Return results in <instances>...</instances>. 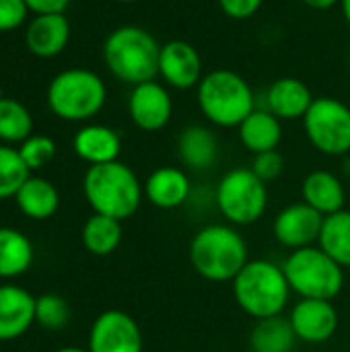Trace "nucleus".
I'll return each instance as SVG.
<instances>
[{
  "instance_id": "2eb2a0df",
  "label": "nucleus",
  "mask_w": 350,
  "mask_h": 352,
  "mask_svg": "<svg viewBox=\"0 0 350 352\" xmlns=\"http://www.w3.org/2000/svg\"><path fill=\"white\" fill-rule=\"evenodd\" d=\"M35 324V297L21 287H0V340H17Z\"/></svg>"
},
{
  "instance_id": "0eeeda50",
  "label": "nucleus",
  "mask_w": 350,
  "mask_h": 352,
  "mask_svg": "<svg viewBox=\"0 0 350 352\" xmlns=\"http://www.w3.org/2000/svg\"><path fill=\"white\" fill-rule=\"evenodd\" d=\"M283 272L291 291L301 299L334 301L344 287V268L320 245L291 252L283 264Z\"/></svg>"
},
{
  "instance_id": "f257e3e1",
  "label": "nucleus",
  "mask_w": 350,
  "mask_h": 352,
  "mask_svg": "<svg viewBox=\"0 0 350 352\" xmlns=\"http://www.w3.org/2000/svg\"><path fill=\"white\" fill-rule=\"evenodd\" d=\"M83 192L93 212L124 221L140 208L144 186L132 167L122 161H111L87 169Z\"/></svg>"
},
{
  "instance_id": "9b49d317",
  "label": "nucleus",
  "mask_w": 350,
  "mask_h": 352,
  "mask_svg": "<svg viewBox=\"0 0 350 352\" xmlns=\"http://www.w3.org/2000/svg\"><path fill=\"white\" fill-rule=\"evenodd\" d=\"M324 214H320L316 208H311L305 202H293L285 206L272 225V233L276 241L291 252L318 245L322 227H324Z\"/></svg>"
},
{
  "instance_id": "6ab92c4d",
  "label": "nucleus",
  "mask_w": 350,
  "mask_h": 352,
  "mask_svg": "<svg viewBox=\"0 0 350 352\" xmlns=\"http://www.w3.org/2000/svg\"><path fill=\"white\" fill-rule=\"evenodd\" d=\"M72 146L74 153L89 165H103V163L118 161L122 151V140L113 128L101 124H89L74 134Z\"/></svg>"
},
{
  "instance_id": "4468645a",
  "label": "nucleus",
  "mask_w": 350,
  "mask_h": 352,
  "mask_svg": "<svg viewBox=\"0 0 350 352\" xmlns=\"http://www.w3.org/2000/svg\"><path fill=\"white\" fill-rule=\"evenodd\" d=\"M289 322L301 342L324 344L338 330V311L332 305V301L301 299L293 307Z\"/></svg>"
},
{
  "instance_id": "39448f33",
  "label": "nucleus",
  "mask_w": 350,
  "mask_h": 352,
  "mask_svg": "<svg viewBox=\"0 0 350 352\" xmlns=\"http://www.w3.org/2000/svg\"><path fill=\"white\" fill-rule=\"evenodd\" d=\"M198 105L210 124L233 128L256 109V97L254 89L241 74L229 68H219L204 74L198 82Z\"/></svg>"
},
{
  "instance_id": "20e7f679",
  "label": "nucleus",
  "mask_w": 350,
  "mask_h": 352,
  "mask_svg": "<svg viewBox=\"0 0 350 352\" xmlns=\"http://www.w3.org/2000/svg\"><path fill=\"white\" fill-rule=\"evenodd\" d=\"M291 293L283 266L268 260H250L233 278V297L254 320L283 316Z\"/></svg>"
},
{
  "instance_id": "7ed1b4c3",
  "label": "nucleus",
  "mask_w": 350,
  "mask_h": 352,
  "mask_svg": "<svg viewBox=\"0 0 350 352\" xmlns=\"http://www.w3.org/2000/svg\"><path fill=\"white\" fill-rule=\"evenodd\" d=\"M161 45L151 31L138 25L113 29L103 43V60L107 70L126 85L155 80L159 74Z\"/></svg>"
},
{
  "instance_id": "f8f14e48",
  "label": "nucleus",
  "mask_w": 350,
  "mask_h": 352,
  "mask_svg": "<svg viewBox=\"0 0 350 352\" xmlns=\"http://www.w3.org/2000/svg\"><path fill=\"white\" fill-rule=\"evenodd\" d=\"M128 113L136 128L144 132H159L171 122L173 116L171 93L157 80L140 82L130 91Z\"/></svg>"
},
{
  "instance_id": "423d86ee",
  "label": "nucleus",
  "mask_w": 350,
  "mask_h": 352,
  "mask_svg": "<svg viewBox=\"0 0 350 352\" xmlns=\"http://www.w3.org/2000/svg\"><path fill=\"white\" fill-rule=\"evenodd\" d=\"M105 99V82L87 68L62 70L47 87V105L52 113L66 122H87L95 118L103 109Z\"/></svg>"
},
{
  "instance_id": "4be33fe9",
  "label": "nucleus",
  "mask_w": 350,
  "mask_h": 352,
  "mask_svg": "<svg viewBox=\"0 0 350 352\" xmlns=\"http://www.w3.org/2000/svg\"><path fill=\"white\" fill-rule=\"evenodd\" d=\"M281 122L283 120H278L268 109H254L237 126L241 144L254 155L276 151L283 140V124Z\"/></svg>"
},
{
  "instance_id": "393cba45",
  "label": "nucleus",
  "mask_w": 350,
  "mask_h": 352,
  "mask_svg": "<svg viewBox=\"0 0 350 352\" xmlns=\"http://www.w3.org/2000/svg\"><path fill=\"white\" fill-rule=\"evenodd\" d=\"M33 262V245L17 229L0 227V278L25 274Z\"/></svg>"
},
{
  "instance_id": "c85d7f7f",
  "label": "nucleus",
  "mask_w": 350,
  "mask_h": 352,
  "mask_svg": "<svg viewBox=\"0 0 350 352\" xmlns=\"http://www.w3.org/2000/svg\"><path fill=\"white\" fill-rule=\"evenodd\" d=\"M29 177L31 169L25 165L19 148L0 144V200L14 198Z\"/></svg>"
},
{
  "instance_id": "cd10ccee",
  "label": "nucleus",
  "mask_w": 350,
  "mask_h": 352,
  "mask_svg": "<svg viewBox=\"0 0 350 352\" xmlns=\"http://www.w3.org/2000/svg\"><path fill=\"white\" fill-rule=\"evenodd\" d=\"M31 111L17 99L0 97V140L6 144H21L31 136Z\"/></svg>"
},
{
  "instance_id": "6e6552de",
  "label": "nucleus",
  "mask_w": 350,
  "mask_h": 352,
  "mask_svg": "<svg viewBox=\"0 0 350 352\" xmlns=\"http://www.w3.org/2000/svg\"><path fill=\"white\" fill-rule=\"evenodd\" d=\"M215 200L219 212L233 227L254 225L266 212L268 188L250 167H237L221 177Z\"/></svg>"
},
{
  "instance_id": "ddd939ff",
  "label": "nucleus",
  "mask_w": 350,
  "mask_h": 352,
  "mask_svg": "<svg viewBox=\"0 0 350 352\" xmlns=\"http://www.w3.org/2000/svg\"><path fill=\"white\" fill-rule=\"evenodd\" d=\"M159 74L173 89H192L202 80V56L200 52L184 41L171 39L161 45L159 54Z\"/></svg>"
},
{
  "instance_id": "473e14b6",
  "label": "nucleus",
  "mask_w": 350,
  "mask_h": 352,
  "mask_svg": "<svg viewBox=\"0 0 350 352\" xmlns=\"http://www.w3.org/2000/svg\"><path fill=\"white\" fill-rule=\"evenodd\" d=\"M25 0H0V33L19 29L27 19Z\"/></svg>"
},
{
  "instance_id": "7c9ffc66",
  "label": "nucleus",
  "mask_w": 350,
  "mask_h": 352,
  "mask_svg": "<svg viewBox=\"0 0 350 352\" xmlns=\"http://www.w3.org/2000/svg\"><path fill=\"white\" fill-rule=\"evenodd\" d=\"M19 153L25 161V165L33 171V169H41L47 163H52V159L56 157V142L50 136H29L25 142H21Z\"/></svg>"
},
{
  "instance_id": "412c9836",
  "label": "nucleus",
  "mask_w": 350,
  "mask_h": 352,
  "mask_svg": "<svg viewBox=\"0 0 350 352\" xmlns=\"http://www.w3.org/2000/svg\"><path fill=\"white\" fill-rule=\"evenodd\" d=\"M301 194H303V202L316 208L324 217L344 210L347 192H344L342 182L332 171H326V169L311 171L303 179Z\"/></svg>"
},
{
  "instance_id": "f704fd0d",
  "label": "nucleus",
  "mask_w": 350,
  "mask_h": 352,
  "mask_svg": "<svg viewBox=\"0 0 350 352\" xmlns=\"http://www.w3.org/2000/svg\"><path fill=\"white\" fill-rule=\"evenodd\" d=\"M25 4L35 14H62L70 0H25Z\"/></svg>"
},
{
  "instance_id": "bb28decb",
  "label": "nucleus",
  "mask_w": 350,
  "mask_h": 352,
  "mask_svg": "<svg viewBox=\"0 0 350 352\" xmlns=\"http://www.w3.org/2000/svg\"><path fill=\"white\" fill-rule=\"evenodd\" d=\"M318 245L342 268H350V210H340L324 219Z\"/></svg>"
},
{
  "instance_id": "aec40b11",
  "label": "nucleus",
  "mask_w": 350,
  "mask_h": 352,
  "mask_svg": "<svg viewBox=\"0 0 350 352\" xmlns=\"http://www.w3.org/2000/svg\"><path fill=\"white\" fill-rule=\"evenodd\" d=\"M177 155L188 169L206 171L219 159V140L210 128L192 124L177 136Z\"/></svg>"
},
{
  "instance_id": "b1692460",
  "label": "nucleus",
  "mask_w": 350,
  "mask_h": 352,
  "mask_svg": "<svg viewBox=\"0 0 350 352\" xmlns=\"http://www.w3.org/2000/svg\"><path fill=\"white\" fill-rule=\"evenodd\" d=\"M297 334L289 318L274 316L258 320L250 332V351L252 352H293L297 344Z\"/></svg>"
},
{
  "instance_id": "f03ea898",
  "label": "nucleus",
  "mask_w": 350,
  "mask_h": 352,
  "mask_svg": "<svg viewBox=\"0 0 350 352\" xmlns=\"http://www.w3.org/2000/svg\"><path fill=\"white\" fill-rule=\"evenodd\" d=\"M190 262L210 283H233L250 262L248 243L233 225H206L190 243Z\"/></svg>"
},
{
  "instance_id": "a878e982",
  "label": "nucleus",
  "mask_w": 350,
  "mask_h": 352,
  "mask_svg": "<svg viewBox=\"0 0 350 352\" xmlns=\"http://www.w3.org/2000/svg\"><path fill=\"white\" fill-rule=\"evenodd\" d=\"M122 221L93 212L83 227V245L93 256H109L122 243Z\"/></svg>"
},
{
  "instance_id": "72a5a7b5",
  "label": "nucleus",
  "mask_w": 350,
  "mask_h": 352,
  "mask_svg": "<svg viewBox=\"0 0 350 352\" xmlns=\"http://www.w3.org/2000/svg\"><path fill=\"white\" fill-rule=\"evenodd\" d=\"M217 2L221 10L233 21H245L254 16L264 4V0H217Z\"/></svg>"
},
{
  "instance_id": "c9c22d12",
  "label": "nucleus",
  "mask_w": 350,
  "mask_h": 352,
  "mask_svg": "<svg viewBox=\"0 0 350 352\" xmlns=\"http://www.w3.org/2000/svg\"><path fill=\"white\" fill-rule=\"evenodd\" d=\"M307 6L316 8V10H328L336 4H340V0H303Z\"/></svg>"
},
{
  "instance_id": "a211bd4d",
  "label": "nucleus",
  "mask_w": 350,
  "mask_h": 352,
  "mask_svg": "<svg viewBox=\"0 0 350 352\" xmlns=\"http://www.w3.org/2000/svg\"><path fill=\"white\" fill-rule=\"evenodd\" d=\"M314 95L309 87L295 78V76H283L276 78L266 93V105L268 111H272L278 120H303L307 109L314 103Z\"/></svg>"
},
{
  "instance_id": "f3484780",
  "label": "nucleus",
  "mask_w": 350,
  "mask_h": 352,
  "mask_svg": "<svg viewBox=\"0 0 350 352\" xmlns=\"http://www.w3.org/2000/svg\"><path fill=\"white\" fill-rule=\"evenodd\" d=\"M190 177L179 167H159L144 182L146 200L161 210H173L184 206L190 200Z\"/></svg>"
},
{
  "instance_id": "5701e85b",
  "label": "nucleus",
  "mask_w": 350,
  "mask_h": 352,
  "mask_svg": "<svg viewBox=\"0 0 350 352\" xmlns=\"http://www.w3.org/2000/svg\"><path fill=\"white\" fill-rule=\"evenodd\" d=\"M19 210L35 221H43L56 214L60 208V194L56 186L43 177H29L14 196Z\"/></svg>"
},
{
  "instance_id": "c756f323",
  "label": "nucleus",
  "mask_w": 350,
  "mask_h": 352,
  "mask_svg": "<svg viewBox=\"0 0 350 352\" xmlns=\"http://www.w3.org/2000/svg\"><path fill=\"white\" fill-rule=\"evenodd\" d=\"M70 320L68 303L54 293L35 299V322L45 330H62Z\"/></svg>"
},
{
  "instance_id": "9d476101",
  "label": "nucleus",
  "mask_w": 350,
  "mask_h": 352,
  "mask_svg": "<svg viewBox=\"0 0 350 352\" xmlns=\"http://www.w3.org/2000/svg\"><path fill=\"white\" fill-rule=\"evenodd\" d=\"M142 332L126 311H103L91 326L89 352H142Z\"/></svg>"
},
{
  "instance_id": "4c0bfd02",
  "label": "nucleus",
  "mask_w": 350,
  "mask_h": 352,
  "mask_svg": "<svg viewBox=\"0 0 350 352\" xmlns=\"http://www.w3.org/2000/svg\"><path fill=\"white\" fill-rule=\"evenodd\" d=\"M56 352H89V349H78V346H64V349H58Z\"/></svg>"
},
{
  "instance_id": "e433bc0d",
  "label": "nucleus",
  "mask_w": 350,
  "mask_h": 352,
  "mask_svg": "<svg viewBox=\"0 0 350 352\" xmlns=\"http://www.w3.org/2000/svg\"><path fill=\"white\" fill-rule=\"evenodd\" d=\"M340 8H342V16L350 25V0H340Z\"/></svg>"
},
{
  "instance_id": "dca6fc26",
  "label": "nucleus",
  "mask_w": 350,
  "mask_h": 352,
  "mask_svg": "<svg viewBox=\"0 0 350 352\" xmlns=\"http://www.w3.org/2000/svg\"><path fill=\"white\" fill-rule=\"evenodd\" d=\"M70 39V23L62 14H35L25 31L27 50L37 58H54Z\"/></svg>"
},
{
  "instance_id": "2f4dec72",
  "label": "nucleus",
  "mask_w": 350,
  "mask_h": 352,
  "mask_svg": "<svg viewBox=\"0 0 350 352\" xmlns=\"http://www.w3.org/2000/svg\"><path fill=\"white\" fill-rule=\"evenodd\" d=\"M264 184L274 182L283 175L285 171V159L278 151H268V153H260L254 157L252 167H250Z\"/></svg>"
},
{
  "instance_id": "58836bf2",
  "label": "nucleus",
  "mask_w": 350,
  "mask_h": 352,
  "mask_svg": "<svg viewBox=\"0 0 350 352\" xmlns=\"http://www.w3.org/2000/svg\"><path fill=\"white\" fill-rule=\"evenodd\" d=\"M118 2H136V0H118Z\"/></svg>"
},
{
  "instance_id": "1a4fd4ad",
  "label": "nucleus",
  "mask_w": 350,
  "mask_h": 352,
  "mask_svg": "<svg viewBox=\"0 0 350 352\" xmlns=\"http://www.w3.org/2000/svg\"><path fill=\"white\" fill-rule=\"evenodd\" d=\"M303 128L316 151L328 157L350 153V107L334 97H316L303 118Z\"/></svg>"
}]
</instances>
